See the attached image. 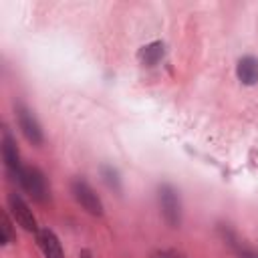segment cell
Segmentation results:
<instances>
[{
	"mask_svg": "<svg viewBox=\"0 0 258 258\" xmlns=\"http://www.w3.org/2000/svg\"><path fill=\"white\" fill-rule=\"evenodd\" d=\"M18 183L38 204H44L48 200V196H50V189H48L44 173L34 165H24V169H22V173L18 177Z\"/></svg>",
	"mask_w": 258,
	"mask_h": 258,
	"instance_id": "obj_1",
	"label": "cell"
},
{
	"mask_svg": "<svg viewBox=\"0 0 258 258\" xmlns=\"http://www.w3.org/2000/svg\"><path fill=\"white\" fill-rule=\"evenodd\" d=\"M157 200H159V208H161V214H163V220L167 222V226L179 228V224H181V200H179L177 189L169 183H161L157 187Z\"/></svg>",
	"mask_w": 258,
	"mask_h": 258,
	"instance_id": "obj_2",
	"label": "cell"
},
{
	"mask_svg": "<svg viewBox=\"0 0 258 258\" xmlns=\"http://www.w3.org/2000/svg\"><path fill=\"white\" fill-rule=\"evenodd\" d=\"M153 258H185V256L177 250H157L153 254Z\"/></svg>",
	"mask_w": 258,
	"mask_h": 258,
	"instance_id": "obj_12",
	"label": "cell"
},
{
	"mask_svg": "<svg viewBox=\"0 0 258 258\" xmlns=\"http://www.w3.org/2000/svg\"><path fill=\"white\" fill-rule=\"evenodd\" d=\"M236 75L244 85H256L258 83V58L256 56H242L236 67Z\"/></svg>",
	"mask_w": 258,
	"mask_h": 258,
	"instance_id": "obj_8",
	"label": "cell"
},
{
	"mask_svg": "<svg viewBox=\"0 0 258 258\" xmlns=\"http://www.w3.org/2000/svg\"><path fill=\"white\" fill-rule=\"evenodd\" d=\"M79 258H93V254H91L89 250H81V254H79Z\"/></svg>",
	"mask_w": 258,
	"mask_h": 258,
	"instance_id": "obj_13",
	"label": "cell"
},
{
	"mask_svg": "<svg viewBox=\"0 0 258 258\" xmlns=\"http://www.w3.org/2000/svg\"><path fill=\"white\" fill-rule=\"evenodd\" d=\"M163 54H165L163 42H161V40H153V42L141 46V50H139V60H141L143 64H147V67H153V64H157V62L163 58Z\"/></svg>",
	"mask_w": 258,
	"mask_h": 258,
	"instance_id": "obj_9",
	"label": "cell"
},
{
	"mask_svg": "<svg viewBox=\"0 0 258 258\" xmlns=\"http://www.w3.org/2000/svg\"><path fill=\"white\" fill-rule=\"evenodd\" d=\"M8 212L12 214V218H14V222L18 224V226H22L26 232H38L40 228L36 226V220H34V216H32V210H30V206L20 198V196H16L14 191L12 194H8Z\"/></svg>",
	"mask_w": 258,
	"mask_h": 258,
	"instance_id": "obj_6",
	"label": "cell"
},
{
	"mask_svg": "<svg viewBox=\"0 0 258 258\" xmlns=\"http://www.w3.org/2000/svg\"><path fill=\"white\" fill-rule=\"evenodd\" d=\"M16 119H18V127L22 131V135L26 137V141L32 143V145H42L44 135H42L40 123L36 121L32 111L24 105H16Z\"/></svg>",
	"mask_w": 258,
	"mask_h": 258,
	"instance_id": "obj_4",
	"label": "cell"
},
{
	"mask_svg": "<svg viewBox=\"0 0 258 258\" xmlns=\"http://www.w3.org/2000/svg\"><path fill=\"white\" fill-rule=\"evenodd\" d=\"M36 242H38V248L42 250L44 258H64L60 240L56 238V234L50 228H40L36 232Z\"/></svg>",
	"mask_w": 258,
	"mask_h": 258,
	"instance_id": "obj_7",
	"label": "cell"
},
{
	"mask_svg": "<svg viewBox=\"0 0 258 258\" xmlns=\"http://www.w3.org/2000/svg\"><path fill=\"white\" fill-rule=\"evenodd\" d=\"M101 175L105 179V183L113 189V191H121V177H119V171L111 165H103L101 167Z\"/></svg>",
	"mask_w": 258,
	"mask_h": 258,
	"instance_id": "obj_10",
	"label": "cell"
},
{
	"mask_svg": "<svg viewBox=\"0 0 258 258\" xmlns=\"http://www.w3.org/2000/svg\"><path fill=\"white\" fill-rule=\"evenodd\" d=\"M71 191H73V198L77 200V204L91 216H101L103 214V202L101 198L95 194V189L89 185L87 179L83 177H75L71 181Z\"/></svg>",
	"mask_w": 258,
	"mask_h": 258,
	"instance_id": "obj_3",
	"label": "cell"
},
{
	"mask_svg": "<svg viewBox=\"0 0 258 258\" xmlns=\"http://www.w3.org/2000/svg\"><path fill=\"white\" fill-rule=\"evenodd\" d=\"M14 238H16V234L12 230V222H10L8 214L4 212L2 214V236H0V242H2V246H8V244L14 242Z\"/></svg>",
	"mask_w": 258,
	"mask_h": 258,
	"instance_id": "obj_11",
	"label": "cell"
},
{
	"mask_svg": "<svg viewBox=\"0 0 258 258\" xmlns=\"http://www.w3.org/2000/svg\"><path fill=\"white\" fill-rule=\"evenodd\" d=\"M2 159H4V165H6L8 175H10L14 181H18V177H20L24 165H22V161H20V153H18L16 141H14V137L10 135L8 129L2 131Z\"/></svg>",
	"mask_w": 258,
	"mask_h": 258,
	"instance_id": "obj_5",
	"label": "cell"
}]
</instances>
